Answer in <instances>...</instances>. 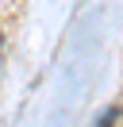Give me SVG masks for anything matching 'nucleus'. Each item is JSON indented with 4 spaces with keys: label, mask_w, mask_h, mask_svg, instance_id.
Segmentation results:
<instances>
[{
    "label": "nucleus",
    "mask_w": 123,
    "mask_h": 127,
    "mask_svg": "<svg viewBox=\"0 0 123 127\" xmlns=\"http://www.w3.org/2000/svg\"><path fill=\"white\" fill-rule=\"evenodd\" d=\"M115 116H119V112H115V108H108V112H104V119H100L96 127H112V123H115Z\"/></svg>",
    "instance_id": "f257e3e1"
}]
</instances>
